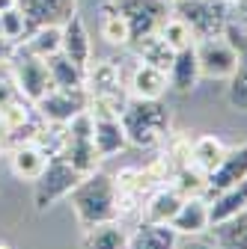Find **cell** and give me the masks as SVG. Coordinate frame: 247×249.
Returning <instances> with one entry per match:
<instances>
[{
	"label": "cell",
	"instance_id": "6da1fadb",
	"mask_svg": "<svg viewBox=\"0 0 247 249\" xmlns=\"http://www.w3.org/2000/svg\"><path fill=\"white\" fill-rule=\"evenodd\" d=\"M66 199H69V205H72V211L78 216L81 229H89V226H96V223L116 220V216H119L116 181H113V175H107L102 169L83 175Z\"/></svg>",
	"mask_w": 247,
	"mask_h": 249
},
{
	"label": "cell",
	"instance_id": "7a4b0ae2",
	"mask_svg": "<svg viewBox=\"0 0 247 249\" xmlns=\"http://www.w3.org/2000/svg\"><path fill=\"white\" fill-rule=\"evenodd\" d=\"M119 116H122V124H125V134H128V145H134V148L161 145L173 128V113L164 101L128 98Z\"/></svg>",
	"mask_w": 247,
	"mask_h": 249
},
{
	"label": "cell",
	"instance_id": "3957f363",
	"mask_svg": "<svg viewBox=\"0 0 247 249\" xmlns=\"http://www.w3.org/2000/svg\"><path fill=\"white\" fill-rule=\"evenodd\" d=\"M9 69V77H12V86L21 98H27L30 104H36L42 95H48V92L54 89L51 83V71H48V59L30 53L27 48H21L15 42V51L6 62Z\"/></svg>",
	"mask_w": 247,
	"mask_h": 249
},
{
	"label": "cell",
	"instance_id": "277c9868",
	"mask_svg": "<svg viewBox=\"0 0 247 249\" xmlns=\"http://www.w3.org/2000/svg\"><path fill=\"white\" fill-rule=\"evenodd\" d=\"M86 110L92 113V142H96V151H99L102 160H107L113 154L128 148V134H125V124H122V116H119L122 110L119 107H113L104 98L89 95Z\"/></svg>",
	"mask_w": 247,
	"mask_h": 249
},
{
	"label": "cell",
	"instance_id": "5b68a950",
	"mask_svg": "<svg viewBox=\"0 0 247 249\" xmlns=\"http://www.w3.org/2000/svg\"><path fill=\"white\" fill-rule=\"evenodd\" d=\"M170 12L188 21L197 39L224 36L229 24V3H224V0H173Z\"/></svg>",
	"mask_w": 247,
	"mask_h": 249
},
{
	"label": "cell",
	"instance_id": "8992f818",
	"mask_svg": "<svg viewBox=\"0 0 247 249\" xmlns=\"http://www.w3.org/2000/svg\"><path fill=\"white\" fill-rule=\"evenodd\" d=\"M81 178H83V175L63 158V154H54V158H48L45 172L33 181V205H36V211H48L54 202L66 199V196L75 190V184H78Z\"/></svg>",
	"mask_w": 247,
	"mask_h": 249
},
{
	"label": "cell",
	"instance_id": "52a82bcc",
	"mask_svg": "<svg viewBox=\"0 0 247 249\" xmlns=\"http://www.w3.org/2000/svg\"><path fill=\"white\" fill-rule=\"evenodd\" d=\"M86 95L104 98L113 107H125L128 101V74L116 59H96L92 56L86 69Z\"/></svg>",
	"mask_w": 247,
	"mask_h": 249
},
{
	"label": "cell",
	"instance_id": "ba28073f",
	"mask_svg": "<svg viewBox=\"0 0 247 249\" xmlns=\"http://www.w3.org/2000/svg\"><path fill=\"white\" fill-rule=\"evenodd\" d=\"M197 59L200 74L208 80H229V74L238 66V51L229 45L226 36H211L197 42Z\"/></svg>",
	"mask_w": 247,
	"mask_h": 249
},
{
	"label": "cell",
	"instance_id": "9c48e42d",
	"mask_svg": "<svg viewBox=\"0 0 247 249\" xmlns=\"http://www.w3.org/2000/svg\"><path fill=\"white\" fill-rule=\"evenodd\" d=\"M110 3L128 18L131 42H137V39H143L149 33H158V27L170 15V3H167V0H110Z\"/></svg>",
	"mask_w": 247,
	"mask_h": 249
},
{
	"label": "cell",
	"instance_id": "30bf717a",
	"mask_svg": "<svg viewBox=\"0 0 247 249\" xmlns=\"http://www.w3.org/2000/svg\"><path fill=\"white\" fill-rule=\"evenodd\" d=\"M89 104L86 89H51L48 95H42L33 107L39 113L42 122H54V124H69L78 113H83Z\"/></svg>",
	"mask_w": 247,
	"mask_h": 249
},
{
	"label": "cell",
	"instance_id": "8fae6325",
	"mask_svg": "<svg viewBox=\"0 0 247 249\" xmlns=\"http://www.w3.org/2000/svg\"><path fill=\"white\" fill-rule=\"evenodd\" d=\"M224 36H226L229 45L238 51V66H235V71H232L229 80H226V101H229L232 110L247 113V27L229 18Z\"/></svg>",
	"mask_w": 247,
	"mask_h": 249
},
{
	"label": "cell",
	"instance_id": "7c38bea8",
	"mask_svg": "<svg viewBox=\"0 0 247 249\" xmlns=\"http://www.w3.org/2000/svg\"><path fill=\"white\" fill-rule=\"evenodd\" d=\"M170 92V74L164 69H155L149 62H137L128 71V98H140V101H164V95Z\"/></svg>",
	"mask_w": 247,
	"mask_h": 249
},
{
	"label": "cell",
	"instance_id": "4fadbf2b",
	"mask_svg": "<svg viewBox=\"0 0 247 249\" xmlns=\"http://www.w3.org/2000/svg\"><path fill=\"white\" fill-rule=\"evenodd\" d=\"M247 178V142L241 145H232L226 148L224 160L214 166V172H208V187H206V196H218L224 190H229V187H235L238 181Z\"/></svg>",
	"mask_w": 247,
	"mask_h": 249
},
{
	"label": "cell",
	"instance_id": "5bb4252c",
	"mask_svg": "<svg viewBox=\"0 0 247 249\" xmlns=\"http://www.w3.org/2000/svg\"><path fill=\"white\" fill-rule=\"evenodd\" d=\"M182 202H185V196L173 184H161L158 190H152L146 196V202L140 205V220L152 223V226H170L176 211L182 208Z\"/></svg>",
	"mask_w": 247,
	"mask_h": 249
},
{
	"label": "cell",
	"instance_id": "9a60e30c",
	"mask_svg": "<svg viewBox=\"0 0 247 249\" xmlns=\"http://www.w3.org/2000/svg\"><path fill=\"white\" fill-rule=\"evenodd\" d=\"M60 53H66L75 66H81L83 71L89 69V62H92V36L86 30V21L78 12H72L63 21V48H60Z\"/></svg>",
	"mask_w": 247,
	"mask_h": 249
},
{
	"label": "cell",
	"instance_id": "2e32d148",
	"mask_svg": "<svg viewBox=\"0 0 247 249\" xmlns=\"http://www.w3.org/2000/svg\"><path fill=\"white\" fill-rule=\"evenodd\" d=\"M170 229L179 234V237H197V234H206L211 229V220H208V196H188L182 202V208L176 211Z\"/></svg>",
	"mask_w": 247,
	"mask_h": 249
},
{
	"label": "cell",
	"instance_id": "e0dca14e",
	"mask_svg": "<svg viewBox=\"0 0 247 249\" xmlns=\"http://www.w3.org/2000/svg\"><path fill=\"white\" fill-rule=\"evenodd\" d=\"M18 9L27 18V27L36 30L42 24H63L78 12V0H18Z\"/></svg>",
	"mask_w": 247,
	"mask_h": 249
},
{
	"label": "cell",
	"instance_id": "ac0fdd59",
	"mask_svg": "<svg viewBox=\"0 0 247 249\" xmlns=\"http://www.w3.org/2000/svg\"><path fill=\"white\" fill-rule=\"evenodd\" d=\"M81 246L83 249H128L131 246V231L125 229L122 216H116V220H104V223L83 229Z\"/></svg>",
	"mask_w": 247,
	"mask_h": 249
},
{
	"label": "cell",
	"instance_id": "d6986e66",
	"mask_svg": "<svg viewBox=\"0 0 247 249\" xmlns=\"http://www.w3.org/2000/svg\"><path fill=\"white\" fill-rule=\"evenodd\" d=\"M48 166V154L36 145V142H15L9 151V169L18 181H30L33 184Z\"/></svg>",
	"mask_w": 247,
	"mask_h": 249
},
{
	"label": "cell",
	"instance_id": "ffe728a7",
	"mask_svg": "<svg viewBox=\"0 0 247 249\" xmlns=\"http://www.w3.org/2000/svg\"><path fill=\"white\" fill-rule=\"evenodd\" d=\"M167 74H170V89H173V92H179V95H188V92H194L197 83L203 80V74H200V59H197V48L179 51Z\"/></svg>",
	"mask_w": 247,
	"mask_h": 249
},
{
	"label": "cell",
	"instance_id": "44dd1931",
	"mask_svg": "<svg viewBox=\"0 0 247 249\" xmlns=\"http://www.w3.org/2000/svg\"><path fill=\"white\" fill-rule=\"evenodd\" d=\"M241 211H247V178L238 181L235 187H229V190H224V193L208 199V220H211V226L232 220V216L241 213Z\"/></svg>",
	"mask_w": 247,
	"mask_h": 249
},
{
	"label": "cell",
	"instance_id": "7402d4cb",
	"mask_svg": "<svg viewBox=\"0 0 247 249\" xmlns=\"http://www.w3.org/2000/svg\"><path fill=\"white\" fill-rule=\"evenodd\" d=\"M99 36L110 48H128L131 45V24L113 3H104L99 12Z\"/></svg>",
	"mask_w": 247,
	"mask_h": 249
},
{
	"label": "cell",
	"instance_id": "603a6c76",
	"mask_svg": "<svg viewBox=\"0 0 247 249\" xmlns=\"http://www.w3.org/2000/svg\"><path fill=\"white\" fill-rule=\"evenodd\" d=\"M18 45L27 48L30 53L48 59V56L60 53V48H63V24H42L36 30H30Z\"/></svg>",
	"mask_w": 247,
	"mask_h": 249
},
{
	"label": "cell",
	"instance_id": "cb8c5ba5",
	"mask_svg": "<svg viewBox=\"0 0 247 249\" xmlns=\"http://www.w3.org/2000/svg\"><path fill=\"white\" fill-rule=\"evenodd\" d=\"M131 45H134V59L137 62H149V66H155V69L170 71L173 59H176V51L161 39V33H149V36H143V39H137Z\"/></svg>",
	"mask_w": 247,
	"mask_h": 249
},
{
	"label": "cell",
	"instance_id": "d4e9b609",
	"mask_svg": "<svg viewBox=\"0 0 247 249\" xmlns=\"http://www.w3.org/2000/svg\"><path fill=\"white\" fill-rule=\"evenodd\" d=\"M226 142L221 137H214V134H203L191 142V163L200 169V172H214V166H218L224 160V154H226Z\"/></svg>",
	"mask_w": 247,
	"mask_h": 249
},
{
	"label": "cell",
	"instance_id": "484cf974",
	"mask_svg": "<svg viewBox=\"0 0 247 249\" xmlns=\"http://www.w3.org/2000/svg\"><path fill=\"white\" fill-rule=\"evenodd\" d=\"M208 234H211V243L218 249H247V211L235 213L226 223L211 226Z\"/></svg>",
	"mask_w": 247,
	"mask_h": 249
},
{
	"label": "cell",
	"instance_id": "4316f807",
	"mask_svg": "<svg viewBox=\"0 0 247 249\" xmlns=\"http://www.w3.org/2000/svg\"><path fill=\"white\" fill-rule=\"evenodd\" d=\"M48 71L51 83L57 89H86V71L66 56V53H54L48 56Z\"/></svg>",
	"mask_w": 247,
	"mask_h": 249
},
{
	"label": "cell",
	"instance_id": "83f0119b",
	"mask_svg": "<svg viewBox=\"0 0 247 249\" xmlns=\"http://www.w3.org/2000/svg\"><path fill=\"white\" fill-rule=\"evenodd\" d=\"M176 240H179V234L170 226H152V223L140 220V226L131 234V246L128 249H173Z\"/></svg>",
	"mask_w": 247,
	"mask_h": 249
},
{
	"label": "cell",
	"instance_id": "f1b7e54d",
	"mask_svg": "<svg viewBox=\"0 0 247 249\" xmlns=\"http://www.w3.org/2000/svg\"><path fill=\"white\" fill-rule=\"evenodd\" d=\"M158 33H161V39L179 53V51H188V48H197V33H194V30H191V24L188 21H185V18H179V15H167L164 18V24L158 27Z\"/></svg>",
	"mask_w": 247,
	"mask_h": 249
},
{
	"label": "cell",
	"instance_id": "f546056e",
	"mask_svg": "<svg viewBox=\"0 0 247 249\" xmlns=\"http://www.w3.org/2000/svg\"><path fill=\"white\" fill-rule=\"evenodd\" d=\"M176 190L188 199V196H206V187H208V175L206 172H200L194 163H188V166H179L170 178H167Z\"/></svg>",
	"mask_w": 247,
	"mask_h": 249
},
{
	"label": "cell",
	"instance_id": "4dcf8cb0",
	"mask_svg": "<svg viewBox=\"0 0 247 249\" xmlns=\"http://www.w3.org/2000/svg\"><path fill=\"white\" fill-rule=\"evenodd\" d=\"M0 24H3V39H9V42H21V39L30 33L27 18H24V12H21L18 6L0 12Z\"/></svg>",
	"mask_w": 247,
	"mask_h": 249
},
{
	"label": "cell",
	"instance_id": "1f68e13d",
	"mask_svg": "<svg viewBox=\"0 0 247 249\" xmlns=\"http://www.w3.org/2000/svg\"><path fill=\"white\" fill-rule=\"evenodd\" d=\"M173 249H218V246L211 240H206L203 234H197V237H179Z\"/></svg>",
	"mask_w": 247,
	"mask_h": 249
},
{
	"label": "cell",
	"instance_id": "d6a6232c",
	"mask_svg": "<svg viewBox=\"0 0 247 249\" xmlns=\"http://www.w3.org/2000/svg\"><path fill=\"white\" fill-rule=\"evenodd\" d=\"M229 18L247 27V0H238V3H235V6H229Z\"/></svg>",
	"mask_w": 247,
	"mask_h": 249
},
{
	"label": "cell",
	"instance_id": "836d02e7",
	"mask_svg": "<svg viewBox=\"0 0 247 249\" xmlns=\"http://www.w3.org/2000/svg\"><path fill=\"white\" fill-rule=\"evenodd\" d=\"M12 95H18L15 92V86H12V77H6V80H0V107H3Z\"/></svg>",
	"mask_w": 247,
	"mask_h": 249
},
{
	"label": "cell",
	"instance_id": "e575fe53",
	"mask_svg": "<svg viewBox=\"0 0 247 249\" xmlns=\"http://www.w3.org/2000/svg\"><path fill=\"white\" fill-rule=\"evenodd\" d=\"M12 51H15V42H9V39H0V66H6V62H9Z\"/></svg>",
	"mask_w": 247,
	"mask_h": 249
},
{
	"label": "cell",
	"instance_id": "d590c367",
	"mask_svg": "<svg viewBox=\"0 0 247 249\" xmlns=\"http://www.w3.org/2000/svg\"><path fill=\"white\" fill-rule=\"evenodd\" d=\"M6 148H12V131L3 124V119H0V151H6Z\"/></svg>",
	"mask_w": 247,
	"mask_h": 249
},
{
	"label": "cell",
	"instance_id": "8d00e7d4",
	"mask_svg": "<svg viewBox=\"0 0 247 249\" xmlns=\"http://www.w3.org/2000/svg\"><path fill=\"white\" fill-rule=\"evenodd\" d=\"M12 6H18V0H0V12H6Z\"/></svg>",
	"mask_w": 247,
	"mask_h": 249
},
{
	"label": "cell",
	"instance_id": "74e56055",
	"mask_svg": "<svg viewBox=\"0 0 247 249\" xmlns=\"http://www.w3.org/2000/svg\"><path fill=\"white\" fill-rule=\"evenodd\" d=\"M0 249H15L12 243H3V240H0Z\"/></svg>",
	"mask_w": 247,
	"mask_h": 249
},
{
	"label": "cell",
	"instance_id": "f35d334b",
	"mask_svg": "<svg viewBox=\"0 0 247 249\" xmlns=\"http://www.w3.org/2000/svg\"><path fill=\"white\" fill-rule=\"evenodd\" d=\"M224 3H229V6H235V3H238V0H224Z\"/></svg>",
	"mask_w": 247,
	"mask_h": 249
},
{
	"label": "cell",
	"instance_id": "ab89813d",
	"mask_svg": "<svg viewBox=\"0 0 247 249\" xmlns=\"http://www.w3.org/2000/svg\"><path fill=\"white\" fill-rule=\"evenodd\" d=\"M0 39H3V24H0Z\"/></svg>",
	"mask_w": 247,
	"mask_h": 249
}]
</instances>
